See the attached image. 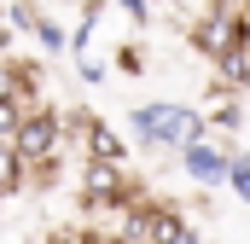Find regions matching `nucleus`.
Segmentation results:
<instances>
[{
	"instance_id": "obj_8",
	"label": "nucleus",
	"mask_w": 250,
	"mask_h": 244,
	"mask_svg": "<svg viewBox=\"0 0 250 244\" xmlns=\"http://www.w3.org/2000/svg\"><path fill=\"white\" fill-rule=\"evenodd\" d=\"M204 122H209V134H227V140H233V134L245 128V105H239L233 93H215V105L204 111Z\"/></svg>"
},
{
	"instance_id": "obj_14",
	"label": "nucleus",
	"mask_w": 250,
	"mask_h": 244,
	"mask_svg": "<svg viewBox=\"0 0 250 244\" xmlns=\"http://www.w3.org/2000/svg\"><path fill=\"white\" fill-rule=\"evenodd\" d=\"M117 12H128L134 23H151V0H111Z\"/></svg>"
},
{
	"instance_id": "obj_11",
	"label": "nucleus",
	"mask_w": 250,
	"mask_h": 244,
	"mask_svg": "<svg viewBox=\"0 0 250 244\" xmlns=\"http://www.w3.org/2000/svg\"><path fill=\"white\" fill-rule=\"evenodd\" d=\"M35 41H41V53H70V35H64V23H53L47 12H41V23H35Z\"/></svg>"
},
{
	"instance_id": "obj_18",
	"label": "nucleus",
	"mask_w": 250,
	"mask_h": 244,
	"mask_svg": "<svg viewBox=\"0 0 250 244\" xmlns=\"http://www.w3.org/2000/svg\"><path fill=\"white\" fill-rule=\"evenodd\" d=\"M181 244H204V233H198V227H192V233H187V239H181Z\"/></svg>"
},
{
	"instance_id": "obj_15",
	"label": "nucleus",
	"mask_w": 250,
	"mask_h": 244,
	"mask_svg": "<svg viewBox=\"0 0 250 244\" xmlns=\"http://www.w3.org/2000/svg\"><path fill=\"white\" fill-rule=\"evenodd\" d=\"M82 244H123V233H105V227H82Z\"/></svg>"
},
{
	"instance_id": "obj_1",
	"label": "nucleus",
	"mask_w": 250,
	"mask_h": 244,
	"mask_svg": "<svg viewBox=\"0 0 250 244\" xmlns=\"http://www.w3.org/2000/svg\"><path fill=\"white\" fill-rule=\"evenodd\" d=\"M128 140L140 151H175L181 157L192 140H209V122H204V111H192L181 99H146L128 111Z\"/></svg>"
},
{
	"instance_id": "obj_19",
	"label": "nucleus",
	"mask_w": 250,
	"mask_h": 244,
	"mask_svg": "<svg viewBox=\"0 0 250 244\" xmlns=\"http://www.w3.org/2000/svg\"><path fill=\"white\" fill-rule=\"evenodd\" d=\"M0 12H6V0H0Z\"/></svg>"
},
{
	"instance_id": "obj_4",
	"label": "nucleus",
	"mask_w": 250,
	"mask_h": 244,
	"mask_svg": "<svg viewBox=\"0 0 250 244\" xmlns=\"http://www.w3.org/2000/svg\"><path fill=\"white\" fill-rule=\"evenodd\" d=\"M134 198H140V181H128L123 163H93V157H82V209H87V215L128 209Z\"/></svg>"
},
{
	"instance_id": "obj_10",
	"label": "nucleus",
	"mask_w": 250,
	"mask_h": 244,
	"mask_svg": "<svg viewBox=\"0 0 250 244\" xmlns=\"http://www.w3.org/2000/svg\"><path fill=\"white\" fill-rule=\"evenodd\" d=\"M227 192L250 209V151H233V175H227Z\"/></svg>"
},
{
	"instance_id": "obj_13",
	"label": "nucleus",
	"mask_w": 250,
	"mask_h": 244,
	"mask_svg": "<svg viewBox=\"0 0 250 244\" xmlns=\"http://www.w3.org/2000/svg\"><path fill=\"white\" fill-rule=\"evenodd\" d=\"M76 76H82L87 87H99V81H105L111 70H105V64H99V59H76Z\"/></svg>"
},
{
	"instance_id": "obj_6",
	"label": "nucleus",
	"mask_w": 250,
	"mask_h": 244,
	"mask_svg": "<svg viewBox=\"0 0 250 244\" xmlns=\"http://www.w3.org/2000/svg\"><path fill=\"white\" fill-rule=\"evenodd\" d=\"M181 175H187L192 186H204V192L227 186V175H233V145H221L215 134H209V140H192L187 151H181Z\"/></svg>"
},
{
	"instance_id": "obj_7",
	"label": "nucleus",
	"mask_w": 250,
	"mask_h": 244,
	"mask_svg": "<svg viewBox=\"0 0 250 244\" xmlns=\"http://www.w3.org/2000/svg\"><path fill=\"white\" fill-rule=\"evenodd\" d=\"M250 87V47H233L227 59H215V93H239Z\"/></svg>"
},
{
	"instance_id": "obj_16",
	"label": "nucleus",
	"mask_w": 250,
	"mask_h": 244,
	"mask_svg": "<svg viewBox=\"0 0 250 244\" xmlns=\"http://www.w3.org/2000/svg\"><path fill=\"white\" fill-rule=\"evenodd\" d=\"M47 244H82V233H70V227H59V233H47Z\"/></svg>"
},
{
	"instance_id": "obj_3",
	"label": "nucleus",
	"mask_w": 250,
	"mask_h": 244,
	"mask_svg": "<svg viewBox=\"0 0 250 244\" xmlns=\"http://www.w3.org/2000/svg\"><path fill=\"white\" fill-rule=\"evenodd\" d=\"M187 41L204 53V59H227L233 47H245V6H233V0H215L209 12H198L187 29Z\"/></svg>"
},
{
	"instance_id": "obj_17",
	"label": "nucleus",
	"mask_w": 250,
	"mask_h": 244,
	"mask_svg": "<svg viewBox=\"0 0 250 244\" xmlns=\"http://www.w3.org/2000/svg\"><path fill=\"white\" fill-rule=\"evenodd\" d=\"M0 59H12V23H0Z\"/></svg>"
},
{
	"instance_id": "obj_9",
	"label": "nucleus",
	"mask_w": 250,
	"mask_h": 244,
	"mask_svg": "<svg viewBox=\"0 0 250 244\" xmlns=\"http://www.w3.org/2000/svg\"><path fill=\"white\" fill-rule=\"evenodd\" d=\"M23 186H29V163L18 157V145H0V198H12Z\"/></svg>"
},
{
	"instance_id": "obj_5",
	"label": "nucleus",
	"mask_w": 250,
	"mask_h": 244,
	"mask_svg": "<svg viewBox=\"0 0 250 244\" xmlns=\"http://www.w3.org/2000/svg\"><path fill=\"white\" fill-rule=\"evenodd\" d=\"M64 140H70V122H64V111H53V105H41V111H29L23 117V128H18V157L35 169V163H53V157H64Z\"/></svg>"
},
{
	"instance_id": "obj_12",
	"label": "nucleus",
	"mask_w": 250,
	"mask_h": 244,
	"mask_svg": "<svg viewBox=\"0 0 250 244\" xmlns=\"http://www.w3.org/2000/svg\"><path fill=\"white\" fill-rule=\"evenodd\" d=\"M117 70H123V76H146V47H134V41L117 47Z\"/></svg>"
},
{
	"instance_id": "obj_2",
	"label": "nucleus",
	"mask_w": 250,
	"mask_h": 244,
	"mask_svg": "<svg viewBox=\"0 0 250 244\" xmlns=\"http://www.w3.org/2000/svg\"><path fill=\"white\" fill-rule=\"evenodd\" d=\"M117 233H123V244H181L192 233V221L169 198H134L117 221Z\"/></svg>"
}]
</instances>
